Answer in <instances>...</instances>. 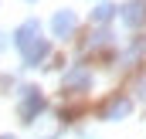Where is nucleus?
Instances as JSON below:
<instances>
[{
    "mask_svg": "<svg viewBox=\"0 0 146 139\" xmlns=\"http://www.w3.org/2000/svg\"><path fill=\"white\" fill-rule=\"evenodd\" d=\"M0 139H14V136H0Z\"/></svg>",
    "mask_w": 146,
    "mask_h": 139,
    "instance_id": "nucleus-5",
    "label": "nucleus"
},
{
    "mask_svg": "<svg viewBox=\"0 0 146 139\" xmlns=\"http://www.w3.org/2000/svg\"><path fill=\"white\" fill-rule=\"evenodd\" d=\"M72 31H75V14L72 10H58V14H54V34L68 37Z\"/></svg>",
    "mask_w": 146,
    "mask_h": 139,
    "instance_id": "nucleus-3",
    "label": "nucleus"
},
{
    "mask_svg": "<svg viewBox=\"0 0 146 139\" xmlns=\"http://www.w3.org/2000/svg\"><path fill=\"white\" fill-rule=\"evenodd\" d=\"M14 44H17V51L24 54L27 65H37V61L48 54V41L41 37V24H37V21H24V24L14 31Z\"/></svg>",
    "mask_w": 146,
    "mask_h": 139,
    "instance_id": "nucleus-1",
    "label": "nucleus"
},
{
    "mask_svg": "<svg viewBox=\"0 0 146 139\" xmlns=\"http://www.w3.org/2000/svg\"><path fill=\"white\" fill-rule=\"evenodd\" d=\"M122 17H126V24H139L143 21V3H129Z\"/></svg>",
    "mask_w": 146,
    "mask_h": 139,
    "instance_id": "nucleus-4",
    "label": "nucleus"
},
{
    "mask_svg": "<svg viewBox=\"0 0 146 139\" xmlns=\"http://www.w3.org/2000/svg\"><path fill=\"white\" fill-rule=\"evenodd\" d=\"M21 92H24V102H21V119H24V122H31L37 112L44 109V99L37 95L34 88H21Z\"/></svg>",
    "mask_w": 146,
    "mask_h": 139,
    "instance_id": "nucleus-2",
    "label": "nucleus"
}]
</instances>
